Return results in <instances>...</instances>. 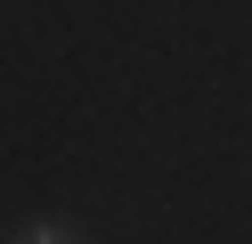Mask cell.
Listing matches in <instances>:
<instances>
[{
    "mask_svg": "<svg viewBox=\"0 0 252 244\" xmlns=\"http://www.w3.org/2000/svg\"><path fill=\"white\" fill-rule=\"evenodd\" d=\"M17 244H82V236H73V228H57V220H41V228H25Z\"/></svg>",
    "mask_w": 252,
    "mask_h": 244,
    "instance_id": "6da1fadb",
    "label": "cell"
}]
</instances>
